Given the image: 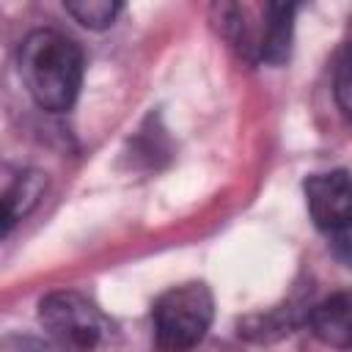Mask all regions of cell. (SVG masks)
<instances>
[{"label": "cell", "instance_id": "obj_4", "mask_svg": "<svg viewBox=\"0 0 352 352\" xmlns=\"http://www.w3.org/2000/svg\"><path fill=\"white\" fill-rule=\"evenodd\" d=\"M305 204L314 226L330 236L338 256L346 261L349 248V173L344 168L330 173H316L305 179Z\"/></svg>", "mask_w": 352, "mask_h": 352}, {"label": "cell", "instance_id": "obj_7", "mask_svg": "<svg viewBox=\"0 0 352 352\" xmlns=\"http://www.w3.org/2000/svg\"><path fill=\"white\" fill-rule=\"evenodd\" d=\"M38 195H41L38 173H14L6 184H0V239L38 201Z\"/></svg>", "mask_w": 352, "mask_h": 352}, {"label": "cell", "instance_id": "obj_6", "mask_svg": "<svg viewBox=\"0 0 352 352\" xmlns=\"http://www.w3.org/2000/svg\"><path fill=\"white\" fill-rule=\"evenodd\" d=\"M314 336L330 346H349L352 341V302L346 294H333L308 311Z\"/></svg>", "mask_w": 352, "mask_h": 352}, {"label": "cell", "instance_id": "obj_8", "mask_svg": "<svg viewBox=\"0 0 352 352\" xmlns=\"http://www.w3.org/2000/svg\"><path fill=\"white\" fill-rule=\"evenodd\" d=\"M209 19L214 25V30L231 44L245 50L248 47V36H245V14L236 6V0H212L209 8Z\"/></svg>", "mask_w": 352, "mask_h": 352}, {"label": "cell", "instance_id": "obj_10", "mask_svg": "<svg viewBox=\"0 0 352 352\" xmlns=\"http://www.w3.org/2000/svg\"><path fill=\"white\" fill-rule=\"evenodd\" d=\"M336 96L344 113H349V102H346V52H341L338 58V72H336Z\"/></svg>", "mask_w": 352, "mask_h": 352}, {"label": "cell", "instance_id": "obj_5", "mask_svg": "<svg viewBox=\"0 0 352 352\" xmlns=\"http://www.w3.org/2000/svg\"><path fill=\"white\" fill-rule=\"evenodd\" d=\"M302 0H267V16H264V36H261V58L272 66H280L289 60L292 52V36H294V16L300 11Z\"/></svg>", "mask_w": 352, "mask_h": 352}, {"label": "cell", "instance_id": "obj_1", "mask_svg": "<svg viewBox=\"0 0 352 352\" xmlns=\"http://www.w3.org/2000/svg\"><path fill=\"white\" fill-rule=\"evenodd\" d=\"M82 50L60 30H30L19 47V77L30 99L50 113H63L77 102L82 85Z\"/></svg>", "mask_w": 352, "mask_h": 352}, {"label": "cell", "instance_id": "obj_9", "mask_svg": "<svg viewBox=\"0 0 352 352\" xmlns=\"http://www.w3.org/2000/svg\"><path fill=\"white\" fill-rule=\"evenodd\" d=\"M124 0H63L66 11L88 30H104L116 22Z\"/></svg>", "mask_w": 352, "mask_h": 352}, {"label": "cell", "instance_id": "obj_2", "mask_svg": "<svg viewBox=\"0 0 352 352\" xmlns=\"http://www.w3.org/2000/svg\"><path fill=\"white\" fill-rule=\"evenodd\" d=\"M214 319V297L206 283L190 280L162 292L151 308L154 336L162 349L195 346Z\"/></svg>", "mask_w": 352, "mask_h": 352}, {"label": "cell", "instance_id": "obj_3", "mask_svg": "<svg viewBox=\"0 0 352 352\" xmlns=\"http://www.w3.org/2000/svg\"><path fill=\"white\" fill-rule=\"evenodd\" d=\"M38 322L58 344L74 349L99 346L116 330L113 322L102 314V308L74 289L50 292L47 297H41Z\"/></svg>", "mask_w": 352, "mask_h": 352}]
</instances>
